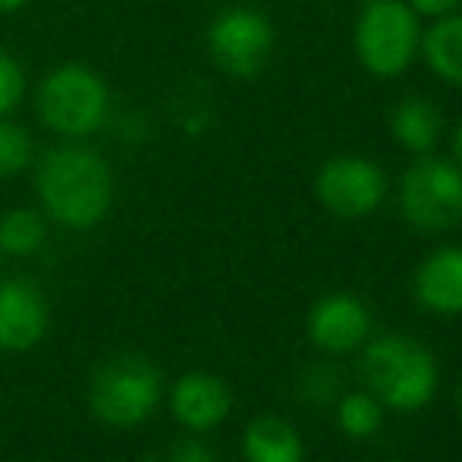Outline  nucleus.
<instances>
[{"mask_svg": "<svg viewBox=\"0 0 462 462\" xmlns=\"http://www.w3.org/2000/svg\"><path fill=\"white\" fill-rule=\"evenodd\" d=\"M48 311L38 290L25 280H10L0 286V346L29 349L42 340Z\"/></svg>", "mask_w": 462, "mask_h": 462, "instance_id": "obj_10", "label": "nucleus"}, {"mask_svg": "<svg viewBox=\"0 0 462 462\" xmlns=\"http://www.w3.org/2000/svg\"><path fill=\"white\" fill-rule=\"evenodd\" d=\"M110 114V92L95 69L67 63L44 76L38 88V116L63 139H86L97 133Z\"/></svg>", "mask_w": 462, "mask_h": 462, "instance_id": "obj_3", "label": "nucleus"}, {"mask_svg": "<svg viewBox=\"0 0 462 462\" xmlns=\"http://www.w3.org/2000/svg\"><path fill=\"white\" fill-rule=\"evenodd\" d=\"M44 243V220L29 208H16V211L0 217V252L10 255H29Z\"/></svg>", "mask_w": 462, "mask_h": 462, "instance_id": "obj_16", "label": "nucleus"}, {"mask_svg": "<svg viewBox=\"0 0 462 462\" xmlns=\"http://www.w3.org/2000/svg\"><path fill=\"white\" fill-rule=\"evenodd\" d=\"M25 4H29V0H0V16H6V13L23 10Z\"/></svg>", "mask_w": 462, "mask_h": 462, "instance_id": "obj_22", "label": "nucleus"}, {"mask_svg": "<svg viewBox=\"0 0 462 462\" xmlns=\"http://www.w3.org/2000/svg\"><path fill=\"white\" fill-rule=\"evenodd\" d=\"M35 180L51 217L76 230L95 226L114 199L107 161L82 145H60L48 152L38 164Z\"/></svg>", "mask_w": 462, "mask_h": 462, "instance_id": "obj_1", "label": "nucleus"}, {"mask_svg": "<svg viewBox=\"0 0 462 462\" xmlns=\"http://www.w3.org/2000/svg\"><path fill=\"white\" fill-rule=\"evenodd\" d=\"M415 296L438 315H462V249H438L415 274Z\"/></svg>", "mask_w": 462, "mask_h": 462, "instance_id": "obj_11", "label": "nucleus"}, {"mask_svg": "<svg viewBox=\"0 0 462 462\" xmlns=\"http://www.w3.org/2000/svg\"><path fill=\"white\" fill-rule=\"evenodd\" d=\"M421 54L438 79L462 86V13L438 16L431 29L421 32Z\"/></svg>", "mask_w": 462, "mask_h": 462, "instance_id": "obj_14", "label": "nucleus"}, {"mask_svg": "<svg viewBox=\"0 0 462 462\" xmlns=\"http://www.w3.org/2000/svg\"><path fill=\"white\" fill-rule=\"evenodd\" d=\"M453 154H457V164L462 167V120H459L457 133H453Z\"/></svg>", "mask_w": 462, "mask_h": 462, "instance_id": "obj_23", "label": "nucleus"}, {"mask_svg": "<svg viewBox=\"0 0 462 462\" xmlns=\"http://www.w3.org/2000/svg\"><path fill=\"white\" fill-rule=\"evenodd\" d=\"M359 4H362V6H365V4H371V0H359Z\"/></svg>", "mask_w": 462, "mask_h": 462, "instance_id": "obj_25", "label": "nucleus"}, {"mask_svg": "<svg viewBox=\"0 0 462 462\" xmlns=\"http://www.w3.org/2000/svg\"><path fill=\"white\" fill-rule=\"evenodd\" d=\"M230 402L233 400L226 383L211 374H186L173 387V412L195 431H208V428L220 425L230 412Z\"/></svg>", "mask_w": 462, "mask_h": 462, "instance_id": "obj_12", "label": "nucleus"}, {"mask_svg": "<svg viewBox=\"0 0 462 462\" xmlns=\"http://www.w3.org/2000/svg\"><path fill=\"white\" fill-rule=\"evenodd\" d=\"M371 328L368 309L362 299L349 292H334L315 302L309 315V334L328 353H349L359 343H365Z\"/></svg>", "mask_w": 462, "mask_h": 462, "instance_id": "obj_9", "label": "nucleus"}, {"mask_svg": "<svg viewBox=\"0 0 462 462\" xmlns=\"http://www.w3.org/2000/svg\"><path fill=\"white\" fill-rule=\"evenodd\" d=\"M362 374L371 393L400 412L431 402L438 390V362L421 343L402 334H383L362 353Z\"/></svg>", "mask_w": 462, "mask_h": 462, "instance_id": "obj_2", "label": "nucleus"}, {"mask_svg": "<svg viewBox=\"0 0 462 462\" xmlns=\"http://www.w3.org/2000/svg\"><path fill=\"white\" fill-rule=\"evenodd\" d=\"M243 447L249 462H302V438L296 428L274 415L252 421Z\"/></svg>", "mask_w": 462, "mask_h": 462, "instance_id": "obj_15", "label": "nucleus"}, {"mask_svg": "<svg viewBox=\"0 0 462 462\" xmlns=\"http://www.w3.org/2000/svg\"><path fill=\"white\" fill-rule=\"evenodd\" d=\"M337 421H340V428L349 438H371V434L381 428L383 412L374 396L349 393V396H343L340 406H337Z\"/></svg>", "mask_w": 462, "mask_h": 462, "instance_id": "obj_17", "label": "nucleus"}, {"mask_svg": "<svg viewBox=\"0 0 462 462\" xmlns=\"http://www.w3.org/2000/svg\"><path fill=\"white\" fill-rule=\"evenodd\" d=\"M419 16H447V13H457L462 0H406Z\"/></svg>", "mask_w": 462, "mask_h": 462, "instance_id": "obj_21", "label": "nucleus"}, {"mask_svg": "<svg viewBox=\"0 0 462 462\" xmlns=\"http://www.w3.org/2000/svg\"><path fill=\"white\" fill-rule=\"evenodd\" d=\"M459 412H462V390H459Z\"/></svg>", "mask_w": 462, "mask_h": 462, "instance_id": "obj_24", "label": "nucleus"}, {"mask_svg": "<svg viewBox=\"0 0 462 462\" xmlns=\"http://www.w3.org/2000/svg\"><path fill=\"white\" fill-rule=\"evenodd\" d=\"M400 205L415 230L440 233L462 220V167L444 158H419L400 186Z\"/></svg>", "mask_w": 462, "mask_h": 462, "instance_id": "obj_5", "label": "nucleus"}, {"mask_svg": "<svg viewBox=\"0 0 462 462\" xmlns=\"http://www.w3.org/2000/svg\"><path fill=\"white\" fill-rule=\"evenodd\" d=\"M25 95V76L23 67L13 60L6 51H0V116L13 114Z\"/></svg>", "mask_w": 462, "mask_h": 462, "instance_id": "obj_19", "label": "nucleus"}, {"mask_svg": "<svg viewBox=\"0 0 462 462\" xmlns=\"http://www.w3.org/2000/svg\"><path fill=\"white\" fill-rule=\"evenodd\" d=\"M171 462H214V453L199 440H180L171 453Z\"/></svg>", "mask_w": 462, "mask_h": 462, "instance_id": "obj_20", "label": "nucleus"}, {"mask_svg": "<svg viewBox=\"0 0 462 462\" xmlns=\"http://www.w3.org/2000/svg\"><path fill=\"white\" fill-rule=\"evenodd\" d=\"M315 195L330 214L359 220L381 208L387 195V177L374 161L359 158V154H340L318 171Z\"/></svg>", "mask_w": 462, "mask_h": 462, "instance_id": "obj_8", "label": "nucleus"}, {"mask_svg": "<svg viewBox=\"0 0 462 462\" xmlns=\"http://www.w3.org/2000/svg\"><path fill=\"white\" fill-rule=\"evenodd\" d=\"M208 51L226 76L252 79L274 51V25L255 6H226L208 25Z\"/></svg>", "mask_w": 462, "mask_h": 462, "instance_id": "obj_7", "label": "nucleus"}, {"mask_svg": "<svg viewBox=\"0 0 462 462\" xmlns=\"http://www.w3.org/2000/svg\"><path fill=\"white\" fill-rule=\"evenodd\" d=\"M421 48L419 13L406 0H371L356 23V54L371 76H400Z\"/></svg>", "mask_w": 462, "mask_h": 462, "instance_id": "obj_4", "label": "nucleus"}, {"mask_svg": "<svg viewBox=\"0 0 462 462\" xmlns=\"http://www.w3.org/2000/svg\"><path fill=\"white\" fill-rule=\"evenodd\" d=\"M440 129H444V116L428 97H402L390 114V135L406 152L428 154L438 145Z\"/></svg>", "mask_w": 462, "mask_h": 462, "instance_id": "obj_13", "label": "nucleus"}, {"mask_svg": "<svg viewBox=\"0 0 462 462\" xmlns=\"http://www.w3.org/2000/svg\"><path fill=\"white\" fill-rule=\"evenodd\" d=\"M32 161V135L23 126L0 116V180L16 177Z\"/></svg>", "mask_w": 462, "mask_h": 462, "instance_id": "obj_18", "label": "nucleus"}, {"mask_svg": "<svg viewBox=\"0 0 462 462\" xmlns=\"http://www.w3.org/2000/svg\"><path fill=\"white\" fill-rule=\"evenodd\" d=\"M161 396V377L152 362L139 356H116L95 371L92 406L107 425L129 428L154 412Z\"/></svg>", "mask_w": 462, "mask_h": 462, "instance_id": "obj_6", "label": "nucleus"}]
</instances>
